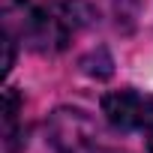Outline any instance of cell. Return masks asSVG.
<instances>
[{"label":"cell","instance_id":"obj_1","mask_svg":"<svg viewBox=\"0 0 153 153\" xmlns=\"http://www.w3.org/2000/svg\"><path fill=\"white\" fill-rule=\"evenodd\" d=\"M3 30L15 36V42H24L27 48L39 54H57L63 51L72 36L84 30L93 18V9L87 3H48L36 6L30 0H9L3 12Z\"/></svg>","mask_w":153,"mask_h":153},{"label":"cell","instance_id":"obj_2","mask_svg":"<svg viewBox=\"0 0 153 153\" xmlns=\"http://www.w3.org/2000/svg\"><path fill=\"white\" fill-rule=\"evenodd\" d=\"M48 141L54 153H117L99 141L96 123L78 108H60L48 120Z\"/></svg>","mask_w":153,"mask_h":153},{"label":"cell","instance_id":"obj_3","mask_svg":"<svg viewBox=\"0 0 153 153\" xmlns=\"http://www.w3.org/2000/svg\"><path fill=\"white\" fill-rule=\"evenodd\" d=\"M105 120L120 132H135L153 123V96L138 90H114L102 96Z\"/></svg>","mask_w":153,"mask_h":153},{"label":"cell","instance_id":"obj_4","mask_svg":"<svg viewBox=\"0 0 153 153\" xmlns=\"http://www.w3.org/2000/svg\"><path fill=\"white\" fill-rule=\"evenodd\" d=\"M81 69L90 75V78H108V75L114 72V60L108 57L105 48H96V51H90V54L81 60Z\"/></svg>","mask_w":153,"mask_h":153},{"label":"cell","instance_id":"obj_5","mask_svg":"<svg viewBox=\"0 0 153 153\" xmlns=\"http://www.w3.org/2000/svg\"><path fill=\"white\" fill-rule=\"evenodd\" d=\"M18 117V93L9 87L6 90V108H3V123H6V138H12V126Z\"/></svg>","mask_w":153,"mask_h":153},{"label":"cell","instance_id":"obj_6","mask_svg":"<svg viewBox=\"0 0 153 153\" xmlns=\"http://www.w3.org/2000/svg\"><path fill=\"white\" fill-rule=\"evenodd\" d=\"M15 63V36L3 30V72H9Z\"/></svg>","mask_w":153,"mask_h":153},{"label":"cell","instance_id":"obj_7","mask_svg":"<svg viewBox=\"0 0 153 153\" xmlns=\"http://www.w3.org/2000/svg\"><path fill=\"white\" fill-rule=\"evenodd\" d=\"M147 150L153 153V129H150V138H147Z\"/></svg>","mask_w":153,"mask_h":153}]
</instances>
